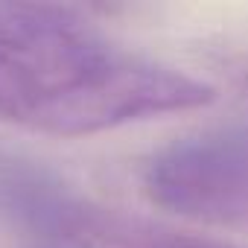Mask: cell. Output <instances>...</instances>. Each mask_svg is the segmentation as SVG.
Segmentation results:
<instances>
[{
    "label": "cell",
    "instance_id": "1",
    "mask_svg": "<svg viewBox=\"0 0 248 248\" xmlns=\"http://www.w3.org/2000/svg\"><path fill=\"white\" fill-rule=\"evenodd\" d=\"M213 99L207 82L102 44L64 9L38 6L0 44V120L41 135H93Z\"/></svg>",
    "mask_w": 248,
    "mask_h": 248
},
{
    "label": "cell",
    "instance_id": "2",
    "mask_svg": "<svg viewBox=\"0 0 248 248\" xmlns=\"http://www.w3.org/2000/svg\"><path fill=\"white\" fill-rule=\"evenodd\" d=\"M158 207L204 225H248V126H225L158 149L143 167Z\"/></svg>",
    "mask_w": 248,
    "mask_h": 248
},
{
    "label": "cell",
    "instance_id": "3",
    "mask_svg": "<svg viewBox=\"0 0 248 248\" xmlns=\"http://www.w3.org/2000/svg\"><path fill=\"white\" fill-rule=\"evenodd\" d=\"M0 219L27 248H108L114 216L85 207L18 161H0Z\"/></svg>",
    "mask_w": 248,
    "mask_h": 248
},
{
    "label": "cell",
    "instance_id": "4",
    "mask_svg": "<svg viewBox=\"0 0 248 248\" xmlns=\"http://www.w3.org/2000/svg\"><path fill=\"white\" fill-rule=\"evenodd\" d=\"M108 248H231V245L199 239V236H184V233L138 228L126 219L114 216V225H111V233H108Z\"/></svg>",
    "mask_w": 248,
    "mask_h": 248
},
{
    "label": "cell",
    "instance_id": "5",
    "mask_svg": "<svg viewBox=\"0 0 248 248\" xmlns=\"http://www.w3.org/2000/svg\"><path fill=\"white\" fill-rule=\"evenodd\" d=\"M231 67H233V76H236V79H239V82L248 88V56H239V59H236Z\"/></svg>",
    "mask_w": 248,
    "mask_h": 248
}]
</instances>
